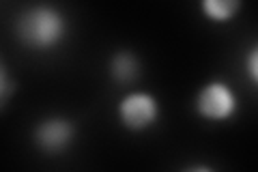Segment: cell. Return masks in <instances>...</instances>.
<instances>
[{
    "label": "cell",
    "instance_id": "2",
    "mask_svg": "<svg viewBox=\"0 0 258 172\" xmlns=\"http://www.w3.org/2000/svg\"><path fill=\"white\" fill-rule=\"evenodd\" d=\"M196 112L198 117L211 123H222L235 117L237 112V97L224 82H209L198 91L196 97Z\"/></svg>",
    "mask_w": 258,
    "mask_h": 172
},
{
    "label": "cell",
    "instance_id": "7",
    "mask_svg": "<svg viewBox=\"0 0 258 172\" xmlns=\"http://www.w3.org/2000/svg\"><path fill=\"white\" fill-rule=\"evenodd\" d=\"M15 91H18V84H15V80L9 76V69L5 67L3 59H0V108H5Z\"/></svg>",
    "mask_w": 258,
    "mask_h": 172
},
{
    "label": "cell",
    "instance_id": "6",
    "mask_svg": "<svg viewBox=\"0 0 258 172\" xmlns=\"http://www.w3.org/2000/svg\"><path fill=\"white\" fill-rule=\"evenodd\" d=\"M241 9V0H200V11L209 22L226 24Z\"/></svg>",
    "mask_w": 258,
    "mask_h": 172
},
{
    "label": "cell",
    "instance_id": "4",
    "mask_svg": "<svg viewBox=\"0 0 258 172\" xmlns=\"http://www.w3.org/2000/svg\"><path fill=\"white\" fill-rule=\"evenodd\" d=\"M35 144L39 151L47 155H60L71 146L76 138V125L64 117H50L35 125Z\"/></svg>",
    "mask_w": 258,
    "mask_h": 172
},
{
    "label": "cell",
    "instance_id": "1",
    "mask_svg": "<svg viewBox=\"0 0 258 172\" xmlns=\"http://www.w3.org/2000/svg\"><path fill=\"white\" fill-rule=\"evenodd\" d=\"M15 32L30 50H54L67 37V20L52 5H35L18 15Z\"/></svg>",
    "mask_w": 258,
    "mask_h": 172
},
{
    "label": "cell",
    "instance_id": "3",
    "mask_svg": "<svg viewBox=\"0 0 258 172\" xmlns=\"http://www.w3.org/2000/svg\"><path fill=\"white\" fill-rule=\"evenodd\" d=\"M118 119L132 132H144V129H149L157 123L159 103L149 93H129L118 103Z\"/></svg>",
    "mask_w": 258,
    "mask_h": 172
},
{
    "label": "cell",
    "instance_id": "8",
    "mask_svg": "<svg viewBox=\"0 0 258 172\" xmlns=\"http://www.w3.org/2000/svg\"><path fill=\"white\" fill-rule=\"evenodd\" d=\"M256 61H258V52H256V47L252 52H249V59H247V73H249V80L252 82H256L258 80V65H256Z\"/></svg>",
    "mask_w": 258,
    "mask_h": 172
},
{
    "label": "cell",
    "instance_id": "5",
    "mask_svg": "<svg viewBox=\"0 0 258 172\" xmlns=\"http://www.w3.org/2000/svg\"><path fill=\"white\" fill-rule=\"evenodd\" d=\"M110 73H112V80L120 86H129L134 84L140 76V61L129 52V50H120L112 56L110 61Z\"/></svg>",
    "mask_w": 258,
    "mask_h": 172
}]
</instances>
